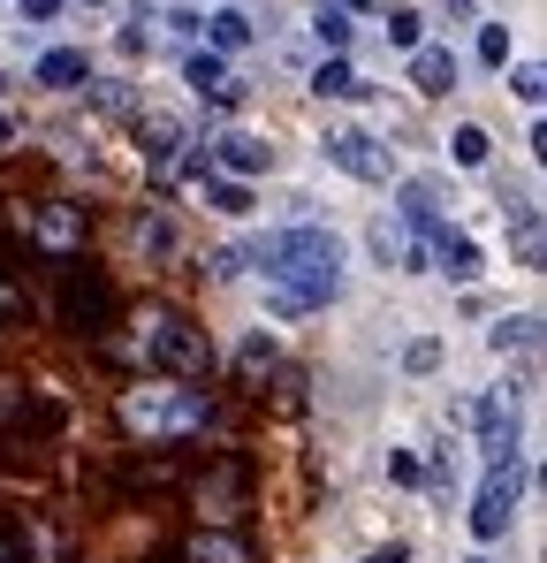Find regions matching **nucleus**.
Listing matches in <instances>:
<instances>
[{"label":"nucleus","mask_w":547,"mask_h":563,"mask_svg":"<svg viewBox=\"0 0 547 563\" xmlns=\"http://www.w3.org/2000/svg\"><path fill=\"white\" fill-rule=\"evenodd\" d=\"M252 267L267 275V305L281 320L320 312V305L343 297V236L320 229V221H289L267 244H252Z\"/></svg>","instance_id":"obj_1"},{"label":"nucleus","mask_w":547,"mask_h":563,"mask_svg":"<svg viewBox=\"0 0 547 563\" xmlns=\"http://www.w3.org/2000/svg\"><path fill=\"white\" fill-rule=\"evenodd\" d=\"M205 419H213L205 388H182V380H137V388H122V427L145 434V442H182Z\"/></svg>","instance_id":"obj_2"},{"label":"nucleus","mask_w":547,"mask_h":563,"mask_svg":"<svg viewBox=\"0 0 547 563\" xmlns=\"http://www.w3.org/2000/svg\"><path fill=\"white\" fill-rule=\"evenodd\" d=\"M130 351H137L145 366H168V374H205V366H213V343H205L182 312H168V305H145V312H137Z\"/></svg>","instance_id":"obj_3"},{"label":"nucleus","mask_w":547,"mask_h":563,"mask_svg":"<svg viewBox=\"0 0 547 563\" xmlns=\"http://www.w3.org/2000/svg\"><path fill=\"white\" fill-rule=\"evenodd\" d=\"M517 495H525V465H517V457L479 472V495H471V541H479V549H494V541L517 526Z\"/></svg>","instance_id":"obj_4"},{"label":"nucleus","mask_w":547,"mask_h":563,"mask_svg":"<svg viewBox=\"0 0 547 563\" xmlns=\"http://www.w3.org/2000/svg\"><path fill=\"white\" fill-rule=\"evenodd\" d=\"M190 145H205V137L182 114H168V107H145L137 114V161H145V176H176V161Z\"/></svg>","instance_id":"obj_5"},{"label":"nucleus","mask_w":547,"mask_h":563,"mask_svg":"<svg viewBox=\"0 0 547 563\" xmlns=\"http://www.w3.org/2000/svg\"><path fill=\"white\" fill-rule=\"evenodd\" d=\"M471 427H479V465H502V457H517V388L502 380V388L471 396Z\"/></svg>","instance_id":"obj_6"},{"label":"nucleus","mask_w":547,"mask_h":563,"mask_svg":"<svg viewBox=\"0 0 547 563\" xmlns=\"http://www.w3.org/2000/svg\"><path fill=\"white\" fill-rule=\"evenodd\" d=\"M320 153H327L343 176H358V184H388V168H395V161H388V145H380L372 130H327V145H320Z\"/></svg>","instance_id":"obj_7"},{"label":"nucleus","mask_w":547,"mask_h":563,"mask_svg":"<svg viewBox=\"0 0 547 563\" xmlns=\"http://www.w3.org/2000/svg\"><path fill=\"white\" fill-rule=\"evenodd\" d=\"M182 85L198 99H213V107H244V85H236L228 54H213V46H190V54H182Z\"/></svg>","instance_id":"obj_8"},{"label":"nucleus","mask_w":547,"mask_h":563,"mask_svg":"<svg viewBox=\"0 0 547 563\" xmlns=\"http://www.w3.org/2000/svg\"><path fill=\"white\" fill-rule=\"evenodd\" d=\"M205 161H221V168H228L236 184H252V176H267V168H274V145L259 137V130H221Z\"/></svg>","instance_id":"obj_9"},{"label":"nucleus","mask_w":547,"mask_h":563,"mask_svg":"<svg viewBox=\"0 0 547 563\" xmlns=\"http://www.w3.org/2000/svg\"><path fill=\"white\" fill-rule=\"evenodd\" d=\"M15 221H23L46 252H77V244H85V213H77V206H62V198L31 206V213H15Z\"/></svg>","instance_id":"obj_10"},{"label":"nucleus","mask_w":547,"mask_h":563,"mask_svg":"<svg viewBox=\"0 0 547 563\" xmlns=\"http://www.w3.org/2000/svg\"><path fill=\"white\" fill-rule=\"evenodd\" d=\"M395 213H403L418 236H442V229H449V190H442V176H411Z\"/></svg>","instance_id":"obj_11"},{"label":"nucleus","mask_w":547,"mask_h":563,"mask_svg":"<svg viewBox=\"0 0 547 563\" xmlns=\"http://www.w3.org/2000/svg\"><path fill=\"white\" fill-rule=\"evenodd\" d=\"M434 275H449L456 289H471V282L487 275V252H479L464 229H442V236H434Z\"/></svg>","instance_id":"obj_12"},{"label":"nucleus","mask_w":547,"mask_h":563,"mask_svg":"<svg viewBox=\"0 0 547 563\" xmlns=\"http://www.w3.org/2000/svg\"><path fill=\"white\" fill-rule=\"evenodd\" d=\"M456 54L449 46H411V85H418V99H449L456 92Z\"/></svg>","instance_id":"obj_13"},{"label":"nucleus","mask_w":547,"mask_h":563,"mask_svg":"<svg viewBox=\"0 0 547 563\" xmlns=\"http://www.w3.org/2000/svg\"><path fill=\"white\" fill-rule=\"evenodd\" d=\"M91 69H85V54L77 46H54V54H38V69H31V85H46V92H77Z\"/></svg>","instance_id":"obj_14"},{"label":"nucleus","mask_w":547,"mask_h":563,"mask_svg":"<svg viewBox=\"0 0 547 563\" xmlns=\"http://www.w3.org/2000/svg\"><path fill=\"white\" fill-rule=\"evenodd\" d=\"M252 38H259V31H252L244 8H213V15H205V46H213V54H244Z\"/></svg>","instance_id":"obj_15"},{"label":"nucleus","mask_w":547,"mask_h":563,"mask_svg":"<svg viewBox=\"0 0 547 563\" xmlns=\"http://www.w3.org/2000/svg\"><path fill=\"white\" fill-rule=\"evenodd\" d=\"M274 366H281V343H274L267 328H252V335L236 343V374H244V380H267Z\"/></svg>","instance_id":"obj_16"},{"label":"nucleus","mask_w":547,"mask_h":563,"mask_svg":"<svg viewBox=\"0 0 547 563\" xmlns=\"http://www.w3.org/2000/svg\"><path fill=\"white\" fill-rule=\"evenodd\" d=\"M350 31H358V23H350V8H335V0H320V8H312V38H320L327 54H350Z\"/></svg>","instance_id":"obj_17"},{"label":"nucleus","mask_w":547,"mask_h":563,"mask_svg":"<svg viewBox=\"0 0 547 563\" xmlns=\"http://www.w3.org/2000/svg\"><path fill=\"white\" fill-rule=\"evenodd\" d=\"M487 343H494L502 358H510V351H533V343H540V320H533V312H502V320L487 328Z\"/></svg>","instance_id":"obj_18"},{"label":"nucleus","mask_w":547,"mask_h":563,"mask_svg":"<svg viewBox=\"0 0 547 563\" xmlns=\"http://www.w3.org/2000/svg\"><path fill=\"white\" fill-rule=\"evenodd\" d=\"M312 92L320 99H365V85H358V69H350L343 54H327V62L312 69Z\"/></svg>","instance_id":"obj_19"},{"label":"nucleus","mask_w":547,"mask_h":563,"mask_svg":"<svg viewBox=\"0 0 547 563\" xmlns=\"http://www.w3.org/2000/svg\"><path fill=\"white\" fill-rule=\"evenodd\" d=\"M449 161H456V168H464V176H479V168L494 161V137H487L479 122H464V130H456V137H449Z\"/></svg>","instance_id":"obj_20"},{"label":"nucleus","mask_w":547,"mask_h":563,"mask_svg":"<svg viewBox=\"0 0 547 563\" xmlns=\"http://www.w3.org/2000/svg\"><path fill=\"white\" fill-rule=\"evenodd\" d=\"M190 563H252V549H244L236 533H198V541H190Z\"/></svg>","instance_id":"obj_21"},{"label":"nucleus","mask_w":547,"mask_h":563,"mask_svg":"<svg viewBox=\"0 0 547 563\" xmlns=\"http://www.w3.org/2000/svg\"><path fill=\"white\" fill-rule=\"evenodd\" d=\"M137 244H145L153 260H176V221H168V213H137Z\"/></svg>","instance_id":"obj_22"},{"label":"nucleus","mask_w":547,"mask_h":563,"mask_svg":"<svg viewBox=\"0 0 547 563\" xmlns=\"http://www.w3.org/2000/svg\"><path fill=\"white\" fill-rule=\"evenodd\" d=\"M205 206H213L221 221H244V213H252V184H205Z\"/></svg>","instance_id":"obj_23"},{"label":"nucleus","mask_w":547,"mask_h":563,"mask_svg":"<svg viewBox=\"0 0 547 563\" xmlns=\"http://www.w3.org/2000/svg\"><path fill=\"white\" fill-rule=\"evenodd\" d=\"M388 46H395V54L426 46V15H418V8H395V15H388Z\"/></svg>","instance_id":"obj_24"},{"label":"nucleus","mask_w":547,"mask_h":563,"mask_svg":"<svg viewBox=\"0 0 547 563\" xmlns=\"http://www.w3.org/2000/svg\"><path fill=\"white\" fill-rule=\"evenodd\" d=\"M205 267H213V282H244V275H252V244H221Z\"/></svg>","instance_id":"obj_25"},{"label":"nucleus","mask_w":547,"mask_h":563,"mask_svg":"<svg viewBox=\"0 0 547 563\" xmlns=\"http://www.w3.org/2000/svg\"><path fill=\"white\" fill-rule=\"evenodd\" d=\"M479 62L487 69H510V23H479Z\"/></svg>","instance_id":"obj_26"},{"label":"nucleus","mask_w":547,"mask_h":563,"mask_svg":"<svg viewBox=\"0 0 547 563\" xmlns=\"http://www.w3.org/2000/svg\"><path fill=\"white\" fill-rule=\"evenodd\" d=\"M403 366H411V374H434V366H442V343H434V335H418V343L403 351Z\"/></svg>","instance_id":"obj_27"},{"label":"nucleus","mask_w":547,"mask_h":563,"mask_svg":"<svg viewBox=\"0 0 547 563\" xmlns=\"http://www.w3.org/2000/svg\"><path fill=\"white\" fill-rule=\"evenodd\" d=\"M160 23H168V31H176V38H198V31H205V15H198V8H168V15H160Z\"/></svg>","instance_id":"obj_28"},{"label":"nucleus","mask_w":547,"mask_h":563,"mask_svg":"<svg viewBox=\"0 0 547 563\" xmlns=\"http://www.w3.org/2000/svg\"><path fill=\"white\" fill-rule=\"evenodd\" d=\"M540 92H547V85H540V62H525V69H517V99H525V107H540Z\"/></svg>","instance_id":"obj_29"},{"label":"nucleus","mask_w":547,"mask_h":563,"mask_svg":"<svg viewBox=\"0 0 547 563\" xmlns=\"http://www.w3.org/2000/svg\"><path fill=\"white\" fill-rule=\"evenodd\" d=\"M388 472H395V479H403V487H418V479H426V472H418V457H411V450H388Z\"/></svg>","instance_id":"obj_30"},{"label":"nucleus","mask_w":547,"mask_h":563,"mask_svg":"<svg viewBox=\"0 0 547 563\" xmlns=\"http://www.w3.org/2000/svg\"><path fill=\"white\" fill-rule=\"evenodd\" d=\"M54 8H62V0H15V15H23V23H54Z\"/></svg>","instance_id":"obj_31"},{"label":"nucleus","mask_w":547,"mask_h":563,"mask_svg":"<svg viewBox=\"0 0 547 563\" xmlns=\"http://www.w3.org/2000/svg\"><path fill=\"white\" fill-rule=\"evenodd\" d=\"M8 320H23V289H15V282H0V328H8Z\"/></svg>","instance_id":"obj_32"},{"label":"nucleus","mask_w":547,"mask_h":563,"mask_svg":"<svg viewBox=\"0 0 547 563\" xmlns=\"http://www.w3.org/2000/svg\"><path fill=\"white\" fill-rule=\"evenodd\" d=\"M442 23H479V8L471 0H442Z\"/></svg>","instance_id":"obj_33"},{"label":"nucleus","mask_w":547,"mask_h":563,"mask_svg":"<svg viewBox=\"0 0 547 563\" xmlns=\"http://www.w3.org/2000/svg\"><path fill=\"white\" fill-rule=\"evenodd\" d=\"M365 563H411V549H403V541H388V549H372Z\"/></svg>","instance_id":"obj_34"},{"label":"nucleus","mask_w":547,"mask_h":563,"mask_svg":"<svg viewBox=\"0 0 547 563\" xmlns=\"http://www.w3.org/2000/svg\"><path fill=\"white\" fill-rule=\"evenodd\" d=\"M0 145H15V114H0Z\"/></svg>","instance_id":"obj_35"},{"label":"nucleus","mask_w":547,"mask_h":563,"mask_svg":"<svg viewBox=\"0 0 547 563\" xmlns=\"http://www.w3.org/2000/svg\"><path fill=\"white\" fill-rule=\"evenodd\" d=\"M335 8H380V0H335Z\"/></svg>","instance_id":"obj_36"},{"label":"nucleus","mask_w":547,"mask_h":563,"mask_svg":"<svg viewBox=\"0 0 547 563\" xmlns=\"http://www.w3.org/2000/svg\"><path fill=\"white\" fill-rule=\"evenodd\" d=\"M0 99H8V69H0Z\"/></svg>","instance_id":"obj_37"},{"label":"nucleus","mask_w":547,"mask_h":563,"mask_svg":"<svg viewBox=\"0 0 547 563\" xmlns=\"http://www.w3.org/2000/svg\"><path fill=\"white\" fill-rule=\"evenodd\" d=\"M471 563H494V556H487V549H479V556H471Z\"/></svg>","instance_id":"obj_38"},{"label":"nucleus","mask_w":547,"mask_h":563,"mask_svg":"<svg viewBox=\"0 0 547 563\" xmlns=\"http://www.w3.org/2000/svg\"><path fill=\"white\" fill-rule=\"evenodd\" d=\"M85 8H107V0H85Z\"/></svg>","instance_id":"obj_39"},{"label":"nucleus","mask_w":547,"mask_h":563,"mask_svg":"<svg viewBox=\"0 0 547 563\" xmlns=\"http://www.w3.org/2000/svg\"><path fill=\"white\" fill-rule=\"evenodd\" d=\"M0 563H8V549H0Z\"/></svg>","instance_id":"obj_40"}]
</instances>
